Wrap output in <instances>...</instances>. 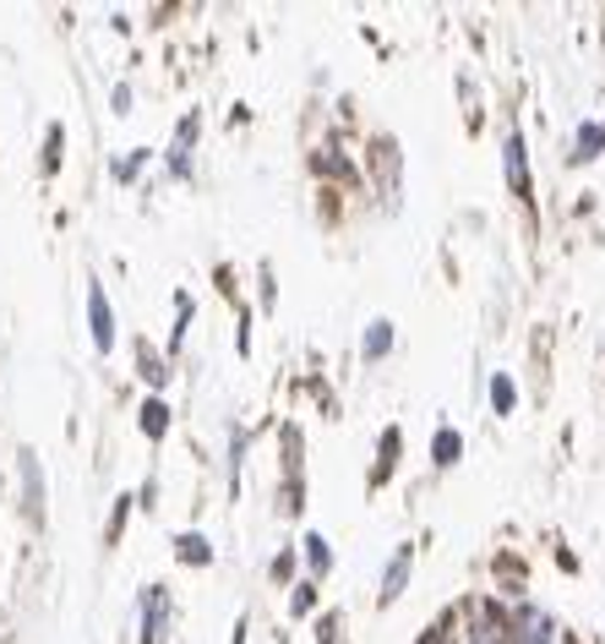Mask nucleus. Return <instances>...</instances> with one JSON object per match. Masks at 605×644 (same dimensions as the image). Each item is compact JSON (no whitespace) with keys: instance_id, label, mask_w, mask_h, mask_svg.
I'll list each match as a JSON object with an SVG mask.
<instances>
[{"instance_id":"nucleus-1","label":"nucleus","mask_w":605,"mask_h":644,"mask_svg":"<svg viewBox=\"0 0 605 644\" xmlns=\"http://www.w3.org/2000/svg\"><path fill=\"white\" fill-rule=\"evenodd\" d=\"M507 644H557V623L535 601H518V612L507 618Z\"/></svg>"},{"instance_id":"nucleus-2","label":"nucleus","mask_w":605,"mask_h":644,"mask_svg":"<svg viewBox=\"0 0 605 644\" xmlns=\"http://www.w3.org/2000/svg\"><path fill=\"white\" fill-rule=\"evenodd\" d=\"M410 574H415V546L404 541V546H393V557H388V568H382V590H377V601L388 607V601H399L404 596V585H410Z\"/></svg>"},{"instance_id":"nucleus-3","label":"nucleus","mask_w":605,"mask_h":644,"mask_svg":"<svg viewBox=\"0 0 605 644\" xmlns=\"http://www.w3.org/2000/svg\"><path fill=\"white\" fill-rule=\"evenodd\" d=\"M502 169H507V191L513 197H529V148H524V132H507L502 137Z\"/></svg>"},{"instance_id":"nucleus-4","label":"nucleus","mask_w":605,"mask_h":644,"mask_svg":"<svg viewBox=\"0 0 605 644\" xmlns=\"http://www.w3.org/2000/svg\"><path fill=\"white\" fill-rule=\"evenodd\" d=\"M88 327H93V349H115V312H110V296L104 285H88Z\"/></svg>"},{"instance_id":"nucleus-5","label":"nucleus","mask_w":605,"mask_h":644,"mask_svg":"<svg viewBox=\"0 0 605 644\" xmlns=\"http://www.w3.org/2000/svg\"><path fill=\"white\" fill-rule=\"evenodd\" d=\"M469 644H507V612L491 601L469 607Z\"/></svg>"},{"instance_id":"nucleus-6","label":"nucleus","mask_w":605,"mask_h":644,"mask_svg":"<svg viewBox=\"0 0 605 644\" xmlns=\"http://www.w3.org/2000/svg\"><path fill=\"white\" fill-rule=\"evenodd\" d=\"M169 590L164 585H148V596H143V644H164L169 634Z\"/></svg>"},{"instance_id":"nucleus-7","label":"nucleus","mask_w":605,"mask_h":644,"mask_svg":"<svg viewBox=\"0 0 605 644\" xmlns=\"http://www.w3.org/2000/svg\"><path fill=\"white\" fill-rule=\"evenodd\" d=\"M16 470H22V508H27V519L38 524V519H44V476H38V459L22 448V454H16Z\"/></svg>"},{"instance_id":"nucleus-8","label":"nucleus","mask_w":605,"mask_h":644,"mask_svg":"<svg viewBox=\"0 0 605 644\" xmlns=\"http://www.w3.org/2000/svg\"><path fill=\"white\" fill-rule=\"evenodd\" d=\"M197 132H202V121H197V115H186V121L175 126V143H169V175H191V143H197Z\"/></svg>"},{"instance_id":"nucleus-9","label":"nucleus","mask_w":605,"mask_h":644,"mask_svg":"<svg viewBox=\"0 0 605 644\" xmlns=\"http://www.w3.org/2000/svg\"><path fill=\"white\" fill-rule=\"evenodd\" d=\"M393 322L388 318H377V322H366V333H360V360H388L393 355Z\"/></svg>"},{"instance_id":"nucleus-10","label":"nucleus","mask_w":605,"mask_h":644,"mask_svg":"<svg viewBox=\"0 0 605 644\" xmlns=\"http://www.w3.org/2000/svg\"><path fill=\"white\" fill-rule=\"evenodd\" d=\"M605 154V121H584L573 132V164H595Z\"/></svg>"},{"instance_id":"nucleus-11","label":"nucleus","mask_w":605,"mask_h":644,"mask_svg":"<svg viewBox=\"0 0 605 644\" xmlns=\"http://www.w3.org/2000/svg\"><path fill=\"white\" fill-rule=\"evenodd\" d=\"M175 557L191 563V568H208V563H213V546H208V535L186 530V535H175Z\"/></svg>"},{"instance_id":"nucleus-12","label":"nucleus","mask_w":605,"mask_h":644,"mask_svg":"<svg viewBox=\"0 0 605 644\" xmlns=\"http://www.w3.org/2000/svg\"><path fill=\"white\" fill-rule=\"evenodd\" d=\"M458 454H463V432H453V426H442L437 437H432V465L437 470H453Z\"/></svg>"},{"instance_id":"nucleus-13","label":"nucleus","mask_w":605,"mask_h":644,"mask_svg":"<svg viewBox=\"0 0 605 644\" xmlns=\"http://www.w3.org/2000/svg\"><path fill=\"white\" fill-rule=\"evenodd\" d=\"M301 552H305V563H311V579H322V574L333 568V546H327V535H316V530H311V535L301 541Z\"/></svg>"},{"instance_id":"nucleus-14","label":"nucleus","mask_w":605,"mask_h":644,"mask_svg":"<svg viewBox=\"0 0 605 644\" xmlns=\"http://www.w3.org/2000/svg\"><path fill=\"white\" fill-rule=\"evenodd\" d=\"M491 410H496V415H513V410H518V382H513L507 371L491 377Z\"/></svg>"},{"instance_id":"nucleus-15","label":"nucleus","mask_w":605,"mask_h":644,"mask_svg":"<svg viewBox=\"0 0 605 644\" xmlns=\"http://www.w3.org/2000/svg\"><path fill=\"white\" fill-rule=\"evenodd\" d=\"M164 432H169V404H164V399H148V404H143V437L158 443Z\"/></svg>"},{"instance_id":"nucleus-16","label":"nucleus","mask_w":605,"mask_h":644,"mask_svg":"<svg viewBox=\"0 0 605 644\" xmlns=\"http://www.w3.org/2000/svg\"><path fill=\"white\" fill-rule=\"evenodd\" d=\"M399 448H404V432H399V426H388V432H382V443H377V476H388V470L399 465Z\"/></svg>"},{"instance_id":"nucleus-17","label":"nucleus","mask_w":605,"mask_h":644,"mask_svg":"<svg viewBox=\"0 0 605 644\" xmlns=\"http://www.w3.org/2000/svg\"><path fill=\"white\" fill-rule=\"evenodd\" d=\"M60 148H66V132H60V126H49V132H44V175H55Z\"/></svg>"},{"instance_id":"nucleus-18","label":"nucleus","mask_w":605,"mask_h":644,"mask_svg":"<svg viewBox=\"0 0 605 644\" xmlns=\"http://www.w3.org/2000/svg\"><path fill=\"white\" fill-rule=\"evenodd\" d=\"M143 164H148V148H132L126 159L115 164V180H137V175H143Z\"/></svg>"},{"instance_id":"nucleus-19","label":"nucleus","mask_w":605,"mask_h":644,"mask_svg":"<svg viewBox=\"0 0 605 644\" xmlns=\"http://www.w3.org/2000/svg\"><path fill=\"white\" fill-rule=\"evenodd\" d=\"M290 607H295V618H305V612L316 607V579H305V585H295V596H290Z\"/></svg>"},{"instance_id":"nucleus-20","label":"nucleus","mask_w":605,"mask_h":644,"mask_svg":"<svg viewBox=\"0 0 605 644\" xmlns=\"http://www.w3.org/2000/svg\"><path fill=\"white\" fill-rule=\"evenodd\" d=\"M110 104H115V115H132V88H126V82H121V88H115V93H110Z\"/></svg>"},{"instance_id":"nucleus-21","label":"nucleus","mask_w":605,"mask_h":644,"mask_svg":"<svg viewBox=\"0 0 605 644\" xmlns=\"http://www.w3.org/2000/svg\"><path fill=\"white\" fill-rule=\"evenodd\" d=\"M126 513H132V497H121V508H115V519H110V541L121 535V524H126Z\"/></svg>"},{"instance_id":"nucleus-22","label":"nucleus","mask_w":605,"mask_h":644,"mask_svg":"<svg viewBox=\"0 0 605 644\" xmlns=\"http://www.w3.org/2000/svg\"><path fill=\"white\" fill-rule=\"evenodd\" d=\"M290 568H295V557L284 552V557H273V579H290Z\"/></svg>"},{"instance_id":"nucleus-23","label":"nucleus","mask_w":605,"mask_h":644,"mask_svg":"<svg viewBox=\"0 0 605 644\" xmlns=\"http://www.w3.org/2000/svg\"><path fill=\"white\" fill-rule=\"evenodd\" d=\"M235 644H246V623H240V629H235Z\"/></svg>"},{"instance_id":"nucleus-24","label":"nucleus","mask_w":605,"mask_h":644,"mask_svg":"<svg viewBox=\"0 0 605 644\" xmlns=\"http://www.w3.org/2000/svg\"><path fill=\"white\" fill-rule=\"evenodd\" d=\"M562 644H579V640H562Z\"/></svg>"}]
</instances>
